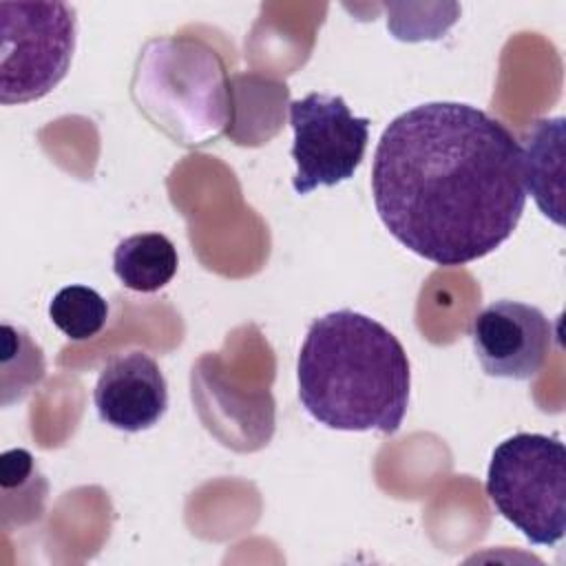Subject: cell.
I'll return each mask as SVG.
<instances>
[{
  "label": "cell",
  "mask_w": 566,
  "mask_h": 566,
  "mask_svg": "<svg viewBox=\"0 0 566 566\" xmlns=\"http://www.w3.org/2000/svg\"><path fill=\"white\" fill-rule=\"evenodd\" d=\"M371 195L398 243L436 265H464L500 248L522 219V148L478 106L420 104L382 130Z\"/></svg>",
  "instance_id": "cell-1"
},
{
  "label": "cell",
  "mask_w": 566,
  "mask_h": 566,
  "mask_svg": "<svg viewBox=\"0 0 566 566\" xmlns=\"http://www.w3.org/2000/svg\"><path fill=\"white\" fill-rule=\"evenodd\" d=\"M298 398L327 429L396 433L409 407L402 343L376 318L336 310L312 321L296 360Z\"/></svg>",
  "instance_id": "cell-2"
},
{
  "label": "cell",
  "mask_w": 566,
  "mask_h": 566,
  "mask_svg": "<svg viewBox=\"0 0 566 566\" xmlns=\"http://www.w3.org/2000/svg\"><path fill=\"white\" fill-rule=\"evenodd\" d=\"M130 93L172 142L195 148L232 122V91L221 55L195 38H153L137 55Z\"/></svg>",
  "instance_id": "cell-3"
},
{
  "label": "cell",
  "mask_w": 566,
  "mask_h": 566,
  "mask_svg": "<svg viewBox=\"0 0 566 566\" xmlns=\"http://www.w3.org/2000/svg\"><path fill=\"white\" fill-rule=\"evenodd\" d=\"M486 495L531 544L555 546L566 531V449L544 433L500 442L486 471Z\"/></svg>",
  "instance_id": "cell-4"
},
{
  "label": "cell",
  "mask_w": 566,
  "mask_h": 566,
  "mask_svg": "<svg viewBox=\"0 0 566 566\" xmlns=\"http://www.w3.org/2000/svg\"><path fill=\"white\" fill-rule=\"evenodd\" d=\"M75 9L64 2L0 4V102L27 104L51 93L75 51Z\"/></svg>",
  "instance_id": "cell-5"
},
{
  "label": "cell",
  "mask_w": 566,
  "mask_h": 566,
  "mask_svg": "<svg viewBox=\"0 0 566 566\" xmlns=\"http://www.w3.org/2000/svg\"><path fill=\"white\" fill-rule=\"evenodd\" d=\"M294 130L292 179L296 195L338 186L354 177L369 142V119L352 115L340 95L310 93L290 104Z\"/></svg>",
  "instance_id": "cell-6"
},
{
  "label": "cell",
  "mask_w": 566,
  "mask_h": 566,
  "mask_svg": "<svg viewBox=\"0 0 566 566\" xmlns=\"http://www.w3.org/2000/svg\"><path fill=\"white\" fill-rule=\"evenodd\" d=\"M471 340L486 376L528 380L551 354L553 325L539 307L500 298L475 314Z\"/></svg>",
  "instance_id": "cell-7"
},
{
  "label": "cell",
  "mask_w": 566,
  "mask_h": 566,
  "mask_svg": "<svg viewBox=\"0 0 566 566\" xmlns=\"http://www.w3.org/2000/svg\"><path fill=\"white\" fill-rule=\"evenodd\" d=\"M93 402L102 422L137 433L155 427L168 409V385L146 352L113 356L97 376Z\"/></svg>",
  "instance_id": "cell-8"
},
{
  "label": "cell",
  "mask_w": 566,
  "mask_h": 566,
  "mask_svg": "<svg viewBox=\"0 0 566 566\" xmlns=\"http://www.w3.org/2000/svg\"><path fill=\"white\" fill-rule=\"evenodd\" d=\"M522 164L524 186L533 195L542 214L557 226L562 219V177H564V117L537 119L524 137Z\"/></svg>",
  "instance_id": "cell-9"
},
{
  "label": "cell",
  "mask_w": 566,
  "mask_h": 566,
  "mask_svg": "<svg viewBox=\"0 0 566 566\" xmlns=\"http://www.w3.org/2000/svg\"><path fill=\"white\" fill-rule=\"evenodd\" d=\"M179 256L161 232H139L122 239L113 252V272L119 283L139 294L166 287L177 274Z\"/></svg>",
  "instance_id": "cell-10"
},
{
  "label": "cell",
  "mask_w": 566,
  "mask_h": 566,
  "mask_svg": "<svg viewBox=\"0 0 566 566\" xmlns=\"http://www.w3.org/2000/svg\"><path fill=\"white\" fill-rule=\"evenodd\" d=\"M51 323L71 340H88L102 332L108 303L86 285H66L49 303Z\"/></svg>",
  "instance_id": "cell-11"
}]
</instances>
